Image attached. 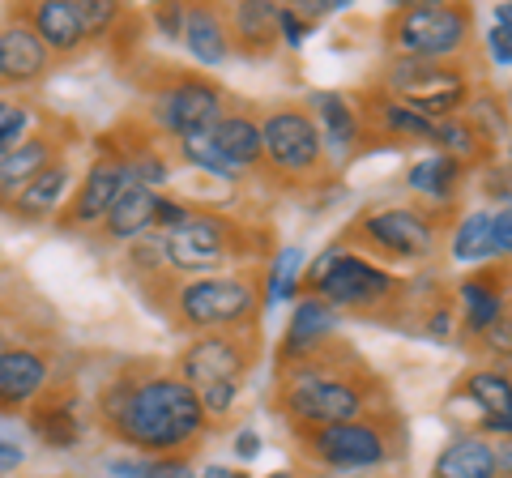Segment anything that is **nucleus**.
<instances>
[{
	"instance_id": "obj_1",
	"label": "nucleus",
	"mask_w": 512,
	"mask_h": 478,
	"mask_svg": "<svg viewBox=\"0 0 512 478\" xmlns=\"http://www.w3.org/2000/svg\"><path fill=\"white\" fill-rule=\"evenodd\" d=\"M94 423L124 449H137V457L192 453V444L210 432L197 389L150 363H133L107 380L94 397Z\"/></svg>"
},
{
	"instance_id": "obj_2",
	"label": "nucleus",
	"mask_w": 512,
	"mask_h": 478,
	"mask_svg": "<svg viewBox=\"0 0 512 478\" xmlns=\"http://www.w3.org/2000/svg\"><path fill=\"white\" fill-rule=\"evenodd\" d=\"M384 402H389L384 380L367 368L359 350H350L338 338L320 346L312 359L278 368L274 380V410L291 432L350 423Z\"/></svg>"
},
{
	"instance_id": "obj_3",
	"label": "nucleus",
	"mask_w": 512,
	"mask_h": 478,
	"mask_svg": "<svg viewBox=\"0 0 512 478\" xmlns=\"http://www.w3.org/2000/svg\"><path fill=\"white\" fill-rule=\"evenodd\" d=\"M261 282L244 269H227V274H205V278H171L158 291V304L171 316L175 329L192 333H227V329H248L261 325Z\"/></svg>"
},
{
	"instance_id": "obj_4",
	"label": "nucleus",
	"mask_w": 512,
	"mask_h": 478,
	"mask_svg": "<svg viewBox=\"0 0 512 478\" xmlns=\"http://www.w3.org/2000/svg\"><path fill=\"white\" fill-rule=\"evenodd\" d=\"M299 444V457L312 470H333V474H372L380 466L402 453L406 444V427L402 414L393 402H384L376 410L359 414L350 423H333V427H303L291 432Z\"/></svg>"
},
{
	"instance_id": "obj_5",
	"label": "nucleus",
	"mask_w": 512,
	"mask_h": 478,
	"mask_svg": "<svg viewBox=\"0 0 512 478\" xmlns=\"http://www.w3.org/2000/svg\"><path fill=\"white\" fill-rule=\"evenodd\" d=\"M474 9L453 0H406L384 18V43L410 60H457L470 52Z\"/></svg>"
},
{
	"instance_id": "obj_6",
	"label": "nucleus",
	"mask_w": 512,
	"mask_h": 478,
	"mask_svg": "<svg viewBox=\"0 0 512 478\" xmlns=\"http://www.w3.org/2000/svg\"><path fill=\"white\" fill-rule=\"evenodd\" d=\"M252 252V235L218 210H192L180 227L163 231V261L175 278L227 274V265L248 261Z\"/></svg>"
},
{
	"instance_id": "obj_7",
	"label": "nucleus",
	"mask_w": 512,
	"mask_h": 478,
	"mask_svg": "<svg viewBox=\"0 0 512 478\" xmlns=\"http://www.w3.org/2000/svg\"><path fill=\"white\" fill-rule=\"evenodd\" d=\"M380 90L389 99L406 103L410 111H419L427 120H457L461 111L474 103V86H470V69L461 60H410V56H393L384 65Z\"/></svg>"
},
{
	"instance_id": "obj_8",
	"label": "nucleus",
	"mask_w": 512,
	"mask_h": 478,
	"mask_svg": "<svg viewBox=\"0 0 512 478\" xmlns=\"http://www.w3.org/2000/svg\"><path fill=\"white\" fill-rule=\"evenodd\" d=\"M440 239V218H431L414 205H380V210H367L346 227V235L338 239V248L359 252V257H380L393 265H419L431 261Z\"/></svg>"
},
{
	"instance_id": "obj_9",
	"label": "nucleus",
	"mask_w": 512,
	"mask_h": 478,
	"mask_svg": "<svg viewBox=\"0 0 512 478\" xmlns=\"http://www.w3.org/2000/svg\"><path fill=\"white\" fill-rule=\"evenodd\" d=\"M150 116H154V133L175 141L214 133V124L227 116V90L205 73L158 69L150 86Z\"/></svg>"
},
{
	"instance_id": "obj_10",
	"label": "nucleus",
	"mask_w": 512,
	"mask_h": 478,
	"mask_svg": "<svg viewBox=\"0 0 512 478\" xmlns=\"http://www.w3.org/2000/svg\"><path fill=\"white\" fill-rule=\"evenodd\" d=\"M261 150L265 167L282 180H316L329 167L325 137L308 107H274L261 116Z\"/></svg>"
},
{
	"instance_id": "obj_11",
	"label": "nucleus",
	"mask_w": 512,
	"mask_h": 478,
	"mask_svg": "<svg viewBox=\"0 0 512 478\" xmlns=\"http://www.w3.org/2000/svg\"><path fill=\"white\" fill-rule=\"evenodd\" d=\"M256 355H261V325L227 329V333H201V338H192L180 350L175 376L197 393L210 389V385H244Z\"/></svg>"
},
{
	"instance_id": "obj_12",
	"label": "nucleus",
	"mask_w": 512,
	"mask_h": 478,
	"mask_svg": "<svg viewBox=\"0 0 512 478\" xmlns=\"http://www.w3.org/2000/svg\"><path fill=\"white\" fill-rule=\"evenodd\" d=\"M303 295H320L329 308L338 312H380L397 304L402 295V278H393V269H384L376 261L359 257V252H346L338 248L333 265L320 274V282Z\"/></svg>"
},
{
	"instance_id": "obj_13",
	"label": "nucleus",
	"mask_w": 512,
	"mask_h": 478,
	"mask_svg": "<svg viewBox=\"0 0 512 478\" xmlns=\"http://www.w3.org/2000/svg\"><path fill=\"white\" fill-rule=\"evenodd\" d=\"M137 175L128 167V158L120 146H103L94 154V163L86 167V175L77 180L73 197L64 201V210L56 218L60 231H99V222L107 218V210L120 201L124 188H133Z\"/></svg>"
},
{
	"instance_id": "obj_14",
	"label": "nucleus",
	"mask_w": 512,
	"mask_h": 478,
	"mask_svg": "<svg viewBox=\"0 0 512 478\" xmlns=\"http://www.w3.org/2000/svg\"><path fill=\"white\" fill-rule=\"evenodd\" d=\"M52 52L39 43V35L30 30L22 9L0 13V90L5 94H26L39 82H47L52 73Z\"/></svg>"
},
{
	"instance_id": "obj_15",
	"label": "nucleus",
	"mask_w": 512,
	"mask_h": 478,
	"mask_svg": "<svg viewBox=\"0 0 512 478\" xmlns=\"http://www.w3.org/2000/svg\"><path fill=\"white\" fill-rule=\"evenodd\" d=\"M52 355L35 342H5L0 350V414H26L56 385Z\"/></svg>"
},
{
	"instance_id": "obj_16",
	"label": "nucleus",
	"mask_w": 512,
	"mask_h": 478,
	"mask_svg": "<svg viewBox=\"0 0 512 478\" xmlns=\"http://www.w3.org/2000/svg\"><path fill=\"white\" fill-rule=\"evenodd\" d=\"M26 427L35 432V440L52 453H73L86 436L82 419V393L73 385H52L35 406L26 410Z\"/></svg>"
},
{
	"instance_id": "obj_17",
	"label": "nucleus",
	"mask_w": 512,
	"mask_h": 478,
	"mask_svg": "<svg viewBox=\"0 0 512 478\" xmlns=\"http://www.w3.org/2000/svg\"><path fill=\"white\" fill-rule=\"evenodd\" d=\"M508 291H512V261H495V269H478L466 282L457 286L461 295V333L466 338H483L500 325V316L508 308Z\"/></svg>"
},
{
	"instance_id": "obj_18",
	"label": "nucleus",
	"mask_w": 512,
	"mask_h": 478,
	"mask_svg": "<svg viewBox=\"0 0 512 478\" xmlns=\"http://www.w3.org/2000/svg\"><path fill=\"white\" fill-rule=\"evenodd\" d=\"M338 308H329L320 295H299V304L291 312V325L282 333V350H278V368H291V363L312 359L320 346L333 342L338 333Z\"/></svg>"
},
{
	"instance_id": "obj_19",
	"label": "nucleus",
	"mask_w": 512,
	"mask_h": 478,
	"mask_svg": "<svg viewBox=\"0 0 512 478\" xmlns=\"http://www.w3.org/2000/svg\"><path fill=\"white\" fill-rule=\"evenodd\" d=\"M22 13L30 30L39 35V43L52 52V60H73L90 47L77 0H39V5H22Z\"/></svg>"
},
{
	"instance_id": "obj_20",
	"label": "nucleus",
	"mask_w": 512,
	"mask_h": 478,
	"mask_svg": "<svg viewBox=\"0 0 512 478\" xmlns=\"http://www.w3.org/2000/svg\"><path fill=\"white\" fill-rule=\"evenodd\" d=\"M73 184H77V175H73V163L69 158H56L52 167H43L35 180H30L18 197L9 201V218H18V222H56L60 210H64V201L73 197Z\"/></svg>"
},
{
	"instance_id": "obj_21",
	"label": "nucleus",
	"mask_w": 512,
	"mask_h": 478,
	"mask_svg": "<svg viewBox=\"0 0 512 478\" xmlns=\"http://www.w3.org/2000/svg\"><path fill=\"white\" fill-rule=\"evenodd\" d=\"M56 158H64V141L56 129H35L18 150L0 158V210H9V201L18 197L43 167H52Z\"/></svg>"
},
{
	"instance_id": "obj_22",
	"label": "nucleus",
	"mask_w": 512,
	"mask_h": 478,
	"mask_svg": "<svg viewBox=\"0 0 512 478\" xmlns=\"http://www.w3.org/2000/svg\"><path fill=\"white\" fill-rule=\"evenodd\" d=\"M461 393L483 410V432L478 436H495L508 440L512 436V376H504L500 368H474L461 376Z\"/></svg>"
},
{
	"instance_id": "obj_23",
	"label": "nucleus",
	"mask_w": 512,
	"mask_h": 478,
	"mask_svg": "<svg viewBox=\"0 0 512 478\" xmlns=\"http://www.w3.org/2000/svg\"><path fill=\"white\" fill-rule=\"evenodd\" d=\"M154 218H158V193L154 188H124L120 201L107 210V218L99 222V239H107V244H133V239L150 235L154 231Z\"/></svg>"
},
{
	"instance_id": "obj_24",
	"label": "nucleus",
	"mask_w": 512,
	"mask_h": 478,
	"mask_svg": "<svg viewBox=\"0 0 512 478\" xmlns=\"http://www.w3.org/2000/svg\"><path fill=\"white\" fill-rule=\"evenodd\" d=\"M180 43L188 47V56L205 69H218L231 56V35H227V18L214 5H184V30Z\"/></svg>"
},
{
	"instance_id": "obj_25",
	"label": "nucleus",
	"mask_w": 512,
	"mask_h": 478,
	"mask_svg": "<svg viewBox=\"0 0 512 478\" xmlns=\"http://www.w3.org/2000/svg\"><path fill=\"white\" fill-rule=\"evenodd\" d=\"M227 18V35H231V52L239 47L244 56H269L278 43V5H265V0H239V5L222 9Z\"/></svg>"
},
{
	"instance_id": "obj_26",
	"label": "nucleus",
	"mask_w": 512,
	"mask_h": 478,
	"mask_svg": "<svg viewBox=\"0 0 512 478\" xmlns=\"http://www.w3.org/2000/svg\"><path fill=\"white\" fill-rule=\"evenodd\" d=\"M431 478H500L491 440L478 436V432L453 436L436 453V461H431Z\"/></svg>"
},
{
	"instance_id": "obj_27",
	"label": "nucleus",
	"mask_w": 512,
	"mask_h": 478,
	"mask_svg": "<svg viewBox=\"0 0 512 478\" xmlns=\"http://www.w3.org/2000/svg\"><path fill=\"white\" fill-rule=\"evenodd\" d=\"M363 116L393 141H436V120H427L419 111H410L406 103L389 99L380 86L363 94Z\"/></svg>"
},
{
	"instance_id": "obj_28",
	"label": "nucleus",
	"mask_w": 512,
	"mask_h": 478,
	"mask_svg": "<svg viewBox=\"0 0 512 478\" xmlns=\"http://www.w3.org/2000/svg\"><path fill=\"white\" fill-rule=\"evenodd\" d=\"M214 146L231 158L239 171H252V167H265V150H261V120L248 116V111H227L218 124H214Z\"/></svg>"
},
{
	"instance_id": "obj_29",
	"label": "nucleus",
	"mask_w": 512,
	"mask_h": 478,
	"mask_svg": "<svg viewBox=\"0 0 512 478\" xmlns=\"http://www.w3.org/2000/svg\"><path fill=\"white\" fill-rule=\"evenodd\" d=\"M312 107H316V129H320V137H325V150L346 158L350 150L359 146V116H355V107H350L346 94H338V90L312 94Z\"/></svg>"
},
{
	"instance_id": "obj_30",
	"label": "nucleus",
	"mask_w": 512,
	"mask_h": 478,
	"mask_svg": "<svg viewBox=\"0 0 512 478\" xmlns=\"http://www.w3.org/2000/svg\"><path fill=\"white\" fill-rule=\"evenodd\" d=\"M461 180H466V167L448 154H431L423 163L410 167V188L423 193L427 201H440V205H448L461 193Z\"/></svg>"
},
{
	"instance_id": "obj_31",
	"label": "nucleus",
	"mask_w": 512,
	"mask_h": 478,
	"mask_svg": "<svg viewBox=\"0 0 512 478\" xmlns=\"http://www.w3.org/2000/svg\"><path fill=\"white\" fill-rule=\"evenodd\" d=\"M436 141L444 146L448 158H457L461 167H474V163H487L491 158V133H483L474 120L457 116V120H440L436 124Z\"/></svg>"
},
{
	"instance_id": "obj_32",
	"label": "nucleus",
	"mask_w": 512,
	"mask_h": 478,
	"mask_svg": "<svg viewBox=\"0 0 512 478\" xmlns=\"http://www.w3.org/2000/svg\"><path fill=\"white\" fill-rule=\"evenodd\" d=\"M111 478H197L188 453H167V457H111L107 461Z\"/></svg>"
},
{
	"instance_id": "obj_33",
	"label": "nucleus",
	"mask_w": 512,
	"mask_h": 478,
	"mask_svg": "<svg viewBox=\"0 0 512 478\" xmlns=\"http://www.w3.org/2000/svg\"><path fill=\"white\" fill-rule=\"evenodd\" d=\"M175 150H180V158H184L188 167H197V171H205V175H214V180H227V184H239V180H244V171H239L231 158L214 146V137H210V133H197V137L175 141Z\"/></svg>"
},
{
	"instance_id": "obj_34",
	"label": "nucleus",
	"mask_w": 512,
	"mask_h": 478,
	"mask_svg": "<svg viewBox=\"0 0 512 478\" xmlns=\"http://www.w3.org/2000/svg\"><path fill=\"white\" fill-rule=\"evenodd\" d=\"M35 120H39V111H35V103H30L26 94H5L0 90V158L13 154L30 133H35Z\"/></svg>"
},
{
	"instance_id": "obj_35",
	"label": "nucleus",
	"mask_w": 512,
	"mask_h": 478,
	"mask_svg": "<svg viewBox=\"0 0 512 478\" xmlns=\"http://www.w3.org/2000/svg\"><path fill=\"white\" fill-rule=\"evenodd\" d=\"M495 239H491V210H474L453 231V261H491Z\"/></svg>"
},
{
	"instance_id": "obj_36",
	"label": "nucleus",
	"mask_w": 512,
	"mask_h": 478,
	"mask_svg": "<svg viewBox=\"0 0 512 478\" xmlns=\"http://www.w3.org/2000/svg\"><path fill=\"white\" fill-rule=\"evenodd\" d=\"M124 265L133 269L137 278H163V231H150V235H141L133 239V244H124Z\"/></svg>"
},
{
	"instance_id": "obj_37",
	"label": "nucleus",
	"mask_w": 512,
	"mask_h": 478,
	"mask_svg": "<svg viewBox=\"0 0 512 478\" xmlns=\"http://www.w3.org/2000/svg\"><path fill=\"white\" fill-rule=\"evenodd\" d=\"M77 13H82V26H86V39L99 43L111 26L124 18V9L116 0H77Z\"/></svg>"
},
{
	"instance_id": "obj_38",
	"label": "nucleus",
	"mask_w": 512,
	"mask_h": 478,
	"mask_svg": "<svg viewBox=\"0 0 512 478\" xmlns=\"http://www.w3.org/2000/svg\"><path fill=\"white\" fill-rule=\"evenodd\" d=\"M299 261H303V252H299V248H282V252H278L274 274L265 278V282H269V291H265L269 304H278V299H291V295L299 291V286H295V269H299Z\"/></svg>"
},
{
	"instance_id": "obj_39",
	"label": "nucleus",
	"mask_w": 512,
	"mask_h": 478,
	"mask_svg": "<svg viewBox=\"0 0 512 478\" xmlns=\"http://www.w3.org/2000/svg\"><path fill=\"white\" fill-rule=\"evenodd\" d=\"M239 389L244 385H210V389H201L197 397H201V410H205V419H222L231 406H235V397H239Z\"/></svg>"
},
{
	"instance_id": "obj_40",
	"label": "nucleus",
	"mask_w": 512,
	"mask_h": 478,
	"mask_svg": "<svg viewBox=\"0 0 512 478\" xmlns=\"http://www.w3.org/2000/svg\"><path fill=\"white\" fill-rule=\"evenodd\" d=\"M491 239H495V257L512 261V205L491 214Z\"/></svg>"
},
{
	"instance_id": "obj_41",
	"label": "nucleus",
	"mask_w": 512,
	"mask_h": 478,
	"mask_svg": "<svg viewBox=\"0 0 512 478\" xmlns=\"http://www.w3.org/2000/svg\"><path fill=\"white\" fill-rule=\"evenodd\" d=\"M150 22L163 30L167 39H180V30H184V5H158L150 13Z\"/></svg>"
},
{
	"instance_id": "obj_42",
	"label": "nucleus",
	"mask_w": 512,
	"mask_h": 478,
	"mask_svg": "<svg viewBox=\"0 0 512 478\" xmlns=\"http://www.w3.org/2000/svg\"><path fill=\"white\" fill-rule=\"evenodd\" d=\"M303 35H308V22H303L295 9H278V39L291 43V47H299Z\"/></svg>"
},
{
	"instance_id": "obj_43",
	"label": "nucleus",
	"mask_w": 512,
	"mask_h": 478,
	"mask_svg": "<svg viewBox=\"0 0 512 478\" xmlns=\"http://www.w3.org/2000/svg\"><path fill=\"white\" fill-rule=\"evenodd\" d=\"M22 461H26V449H22V444L13 440V436H5V432H0V478H5V474H13V470L22 466Z\"/></svg>"
},
{
	"instance_id": "obj_44",
	"label": "nucleus",
	"mask_w": 512,
	"mask_h": 478,
	"mask_svg": "<svg viewBox=\"0 0 512 478\" xmlns=\"http://www.w3.org/2000/svg\"><path fill=\"white\" fill-rule=\"evenodd\" d=\"M487 52H491L495 65H512V35H508V30L491 26V35H487Z\"/></svg>"
},
{
	"instance_id": "obj_45",
	"label": "nucleus",
	"mask_w": 512,
	"mask_h": 478,
	"mask_svg": "<svg viewBox=\"0 0 512 478\" xmlns=\"http://www.w3.org/2000/svg\"><path fill=\"white\" fill-rule=\"evenodd\" d=\"M235 453H239V457H244V461H252V457H261V436H256V432H252V427H248V432H239V436H235Z\"/></svg>"
},
{
	"instance_id": "obj_46",
	"label": "nucleus",
	"mask_w": 512,
	"mask_h": 478,
	"mask_svg": "<svg viewBox=\"0 0 512 478\" xmlns=\"http://www.w3.org/2000/svg\"><path fill=\"white\" fill-rule=\"evenodd\" d=\"M495 470H500V478H512V436L508 440H495Z\"/></svg>"
},
{
	"instance_id": "obj_47",
	"label": "nucleus",
	"mask_w": 512,
	"mask_h": 478,
	"mask_svg": "<svg viewBox=\"0 0 512 478\" xmlns=\"http://www.w3.org/2000/svg\"><path fill=\"white\" fill-rule=\"evenodd\" d=\"M197 478H248L244 470H231V466H210L205 474H197Z\"/></svg>"
},
{
	"instance_id": "obj_48",
	"label": "nucleus",
	"mask_w": 512,
	"mask_h": 478,
	"mask_svg": "<svg viewBox=\"0 0 512 478\" xmlns=\"http://www.w3.org/2000/svg\"><path fill=\"white\" fill-rule=\"evenodd\" d=\"M495 26L512 35V5H495Z\"/></svg>"
},
{
	"instance_id": "obj_49",
	"label": "nucleus",
	"mask_w": 512,
	"mask_h": 478,
	"mask_svg": "<svg viewBox=\"0 0 512 478\" xmlns=\"http://www.w3.org/2000/svg\"><path fill=\"white\" fill-rule=\"evenodd\" d=\"M303 478H363V474H333V470H312L308 466V474H303Z\"/></svg>"
},
{
	"instance_id": "obj_50",
	"label": "nucleus",
	"mask_w": 512,
	"mask_h": 478,
	"mask_svg": "<svg viewBox=\"0 0 512 478\" xmlns=\"http://www.w3.org/2000/svg\"><path fill=\"white\" fill-rule=\"evenodd\" d=\"M5 342H9V338H5V333H0V350H5Z\"/></svg>"
},
{
	"instance_id": "obj_51",
	"label": "nucleus",
	"mask_w": 512,
	"mask_h": 478,
	"mask_svg": "<svg viewBox=\"0 0 512 478\" xmlns=\"http://www.w3.org/2000/svg\"><path fill=\"white\" fill-rule=\"evenodd\" d=\"M269 478H291V474H269Z\"/></svg>"
}]
</instances>
